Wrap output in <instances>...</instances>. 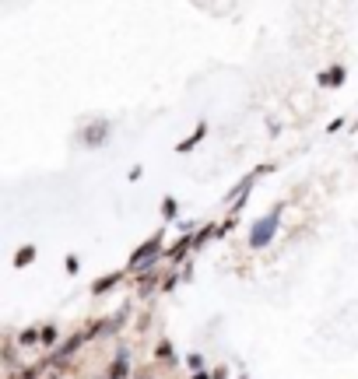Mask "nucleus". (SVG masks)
I'll return each mask as SVG.
<instances>
[{"mask_svg": "<svg viewBox=\"0 0 358 379\" xmlns=\"http://www.w3.org/2000/svg\"><path fill=\"white\" fill-rule=\"evenodd\" d=\"M274 228H277V211H270L267 218H260V221L253 225V232H249V246H253V249H263V246L274 239Z\"/></svg>", "mask_w": 358, "mask_h": 379, "instance_id": "1", "label": "nucleus"}, {"mask_svg": "<svg viewBox=\"0 0 358 379\" xmlns=\"http://www.w3.org/2000/svg\"><path fill=\"white\" fill-rule=\"evenodd\" d=\"M158 246H162V235H151L134 256H130V267H141V263H148V260H155V253H158Z\"/></svg>", "mask_w": 358, "mask_h": 379, "instance_id": "2", "label": "nucleus"}, {"mask_svg": "<svg viewBox=\"0 0 358 379\" xmlns=\"http://www.w3.org/2000/svg\"><path fill=\"white\" fill-rule=\"evenodd\" d=\"M340 81H344V71H340V67H337V71H326V74H323V85H330V88H333V85H340Z\"/></svg>", "mask_w": 358, "mask_h": 379, "instance_id": "3", "label": "nucleus"}, {"mask_svg": "<svg viewBox=\"0 0 358 379\" xmlns=\"http://www.w3.org/2000/svg\"><path fill=\"white\" fill-rule=\"evenodd\" d=\"M102 134H106V123L92 127V130H88V144H102Z\"/></svg>", "mask_w": 358, "mask_h": 379, "instance_id": "4", "label": "nucleus"}, {"mask_svg": "<svg viewBox=\"0 0 358 379\" xmlns=\"http://www.w3.org/2000/svg\"><path fill=\"white\" fill-rule=\"evenodd\" d=\"M204 130H207V127H204V123H200V127H197V134H193V137H190V141H183V144H179V151H190V148H193V144H197V141H200V137H204Z\"/></svg>", "mask_w": 358, "mask_h": 379, "instance_id": "5", "label": "nucleus"}, {"mask_svg": "<svg viewBox=\"0 0 358 379\" xmlns=\"http://www.w3.org/2000/svg\"><path fill=\"white\" fill-rule=\"evenodd\" d=\"M32 256H36V249L29 246V249H22V253H18V260H15V263H18V267H25V263H29Z\"/></svg>", "mask_w": 358, "mask_h": 379, "instance_id": "6", "label": "nucleus"}, {"mask_svg": "<svg viewBox=\"0 0 358 379\" xmlns=\"http://www.w3.org/2000/svg\"><path fill=\"white\" fill-rule=\"evenodd\" d=\"M116 281H120V274H109L106 281H99V284H95V291H106V288H113Z\"/></svg>", "mask_w": 358, "mask_h": 379, "instance_id": "7", "label": "nucleus"}, {"mask_svg": "<svg viewBox=\"0 0 358 379\" xmlns=\"http://www.w3.org/2000/svg\"><path fill=\"white\" fill-rule=\"evenodd\" d=\"M162 211H165V218H172V214H176V200H165Z\"/></svg>", "mask_w": 358, "mask_h": 379, "instance_id": "8", "label": "nucleus"}, {"mask_svg": "<svg viewBox=\"0 0 358 379\" xmlns=\"http://www.w3.org/2000/svg\"><path fill=\"white\" fill-rule=\"evenodd\" d=\"M43 340H46V344H53V340H57V330H53V326H46V330H43Z\"/></svg>", "mask_w": 358, "mask_h": 379, "instance_id": "9", "label": "nucleus"}]
</instances>
